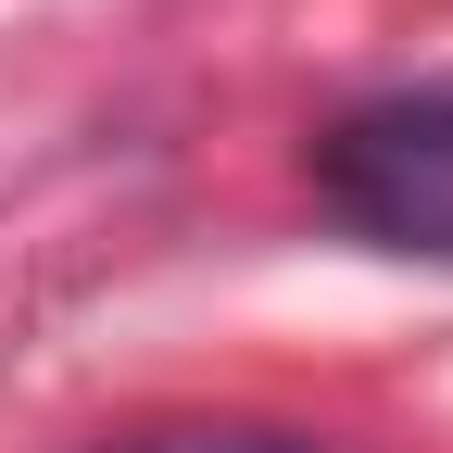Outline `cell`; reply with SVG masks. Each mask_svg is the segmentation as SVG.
<instances>
[{
	"instance_id": "6da1fadb",
	"label": "cell",
	"mask_w": 453,
	"mask_h": 453,
	"mask_svg": "<svg viewBox=\"0 0 453 453\" xmlns=\"http://www.w3.org/2000/svg\"><path fill=\"white\" fill-rule=\"evenodd\" d=\"M315 202L365 252H428L453 265V88H390L353 101L315 139Z\"/></svg>"
},
{
	"instance_id": "7a4b0ae2",
	"label": "cell",
	"mask_w": 453,
	"mask_h": 453,
	"mask_svg": "<svg viewBox=\"0 0 453 453\" xmlns=\"http://www.w3.org/2000/svg\"><path fill=\"white\" fill-rule=\"evenodd\" d=\"M88 453H327L303 428H265V416H164V428H113Z\"/></svg>"
}]
</instances>
